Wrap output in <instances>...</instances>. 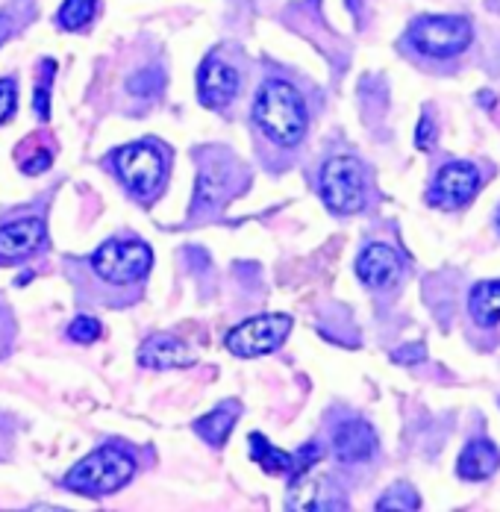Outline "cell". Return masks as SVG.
<instances>
[{"instance_id":"6da1fadb","label":"cell","mask_w":500,"mask_h":512,"mask_svg":"<svg viewBox=\"0 0 500 512\" xmlns=\"http://www.w3.org/2000/svg\"><path fill=\"white\" fill-rule=\"evenodd\" d=\"M253 118L277 145L286 148L298 145L306 133V103L298 89L286 80H268L259 89Z\"/></svg>"},{"instance_id":"7a4b0ae2","label":"cell","mask_w":500,"mask_h":512,"mask_svg":"<svg viewBox=\"0 0 500 512\" xmlns=\"http://www.w3.org/2000/svg\"><path fill=\"white\" fill-rule=\"evenodd\" d=\"M136 471L133 457L118 448H98L86 460H80L65 477V486L80 495H112L118 492Z\"/></svg>"},{"instance_id":"3957f363","label":"cell","mask_w":500,"mask_h":512,"mask_svg":"<svg viewBox=\"0 0 500 512\" xmlns=\"http://www.w3.org/2000/svg\"><path fill=\"white\" fill-rule=\"evenodd\" d=\"M321 198L339 215L365 206V171L353 156H333L321 168Z\"/></svg>"},{"instance_id":"277c9868","label":"cell","mask_w":500,"mask_h":512,"mask_svg":"<svg viewBox=\"0 0 500 512\" xmlns=\"http://www.w3.org/2000/svg\"><path fill=\"white\" fill-rule=\"evenodd\" d=\"M409 39L424 56L448 59L471 45V24L459 15H427L412 24Z\"/></svg>"},{"instance_id":"5b68a950","label":"cell","mask_w":500,"mask_h":512,"mask_svg":"<svg viewBox=\"0 0 500 512\" xmlns=\"http://www.w3.org/2000/svg\"><path fill=\"white\" fill-rule=\"evenodd\" d=\"M292 330V318L283 312H271V315H253L245 324H239L236 330H230L227 336V348L230 354L242 359L262 357L277 351L286 336Z\"/></svg>"},{"instance_id":"8992f818","label":"cell","mask_w":500,"mask_h":512,"mask_svg":"<svg viewBox=\"0 0 500 512\" xmlns=\"http://www.w3.org/2000/svg\"><path fill=\"white\" fill-rule=\"evenodd\" d=\"M92 265L103 280L109 283H136L142 280L153 265V254L145 242L139 239H130V242H106L100 245L95 256H92Z\"/></svg>"},{"instance_id":"52a82bcc","label":"cell","mask_w":500,"mask_h":512,"mask_svg":"<svg viewBox=\"0 0 500 512\" xmlns=\"http://www.w3.org/2000/svg\"><path fill=\"white\" fill-rule=\"evenodd\" d=\"M115 168L130 192L139 198H153L162 189L165 180V162L162 154L150 145H127L115 154Z\"/></svg>"},{"instance_id":"ba28073f","label":"cell","mask_w":500,"mask_h":512,"mask_svg":"<svg viewBox=\"0 0 500 512\" xmlns=\"http://www.w3.org/2000/svg\"><path fill=\"white\" fill-rule=\"evenodd\" d=\"M477 189H480V171L468 162H450L433 180L430 204L442 209H459L477 195Z\"/></svg>"},{"instance_id":"9c48e42d","label":"cell","mask_w":500,"mask_h":512,"mask_svg":"<svg viewBox=\"0 0 500 512\" xmlns=\"http://www.w3.org/2000/svg\"><path fill=\"white\" fill-rule=\"evenodd\" d=\"M45 245V224L39 218H18L0 227V262L27 259Z\"/></svg>"},{"instance_id":"30bf717a","label":"cell","mask_w":500,"mask_h":512,"mask_svg":"<svg viewBox=\"0 0 500 512\" xmlns=\"http://www.w3.org/2000/svg\"><path fill=\"white\" fill-rule=\"evenodd\" d=\"M198 89L200 103H203V106H227V103L239 95V74H236V68H230L224 59L209 56V59L200 65Z\"/></svg>"},{"instance_id":"8fae6325","label":"cell","mask_w":500,"mask_h":512,"mask_svg":"<svg viewBox=\"0 0 500 512\" xmlns=\"http://www.w3.org/2000/svg\"><path fill=\"white\" fill-rule=\"evenodd\" d=\"M356 274L371 289H386L400 277V256L389 245H368L356 259Z\"/></svg>"},{"instance_id":"7c38bea8","label":"cell","mask_w":500,"mask_h":512,"mask_svg":"<svg viewBox=\"0 0 500 512\" xmlns=\"http://www.w3.org/2000/svg\"><path fill=\"white\" fill-rule=\"evenodd\" d=\"M333 451L339 462H368L377 454V436L365 421H345L333 436Z\"/></svg>"},{"instance_id":"4fadbf2b","label":"cell","mask_w":500,"mask_h":512,"mask_svg":"<svg viewBox=\"0 0 500 512\" xmlns=\"http://www.w3.org/2000/svg\"><path fill=\"white\" fill-rule=\"evenodd\" d=\"M139 362L148 365V368H156V371H165V368H189L195 362V354L171 339V336H150L148 342L142 345L139 351Z\"/></svg>"},{"instance_id":"5bb4252c","label":"cell","mask_w":500,"mask_h":512,"mask_svg":"<svg viewBox=\"0 0 500 512\" xmlns=\"http://www.w3.org/2000/svg\"><path fill=\"white\" fill-rule=\"evenodd\" d=\"M498 468L500 454L489 439H474V442L462 451L459 465H456L459 477H465V480H486V477H492Z\"/></svg>"},{"instance_id":"9a60e30c","label":"cell","mask_w":500,"mask_h":512,"mask_svg":"<svg viewBox=\"0 0 500 512\" xmlns=\"http://www.w3.org/2000/svg\"><path fill=\"white\" fill-rule=\"evenodd\" d=\"M236 418H239V404L227 401L224 407H218L215 412H209V415L198 418V421H195V430H198L200 436H203L209 445L221 448V445L227 442V436L233 433Z\"/></svg>"},{"instance_id":"2e32d148","label":"cell","mask_w":500,"mask_h":512,"mask_svg":"<svg viewBox=\"0 0 500 512\" xmlns=\"http://www.w3.org/2000/svg\"><path fill=\"white\" fill-rule=\"evenodd\" d=\"M468 309L474 315V321L480 327H495L500 324V280H489V283H477L471 292Z\"/></svg>"},{"instance_id":"e0dca14e","label":"cell","mask_w":500,"mask_h":512,"mask_svg":"<svg viewBox=\"0 0 500 512\" xmlns=\"http://www.w3.org/2000/svg\"><path fill=\"white\" fill-rule=\"evenodd\" d=\"M250 448H253V460L259 462L268 474H283L295 465V457H289L286 451H277L268 445V439L262 436H250Z\"/></svg>"},{"instance_id":"ac0fdd59","label":"cell","mask_w":500,"mask_h":512,"mask_svg":"<svg viewBox=\"0 0 500 512\" xmlns=\"http://www.w3.org/2000/svg\"><path fill=\"white\" fill-rule=\"evenodd\" d=\"M98 0H65L59 9V24L65 30H83L95 18Z\"/></svg>"},{"instance_id":"d6986e66","label":"cell","mask_w":500,"mask_h":512,"mask_svg":"<svg viewBox=\"0 0 500 512\" xmlns=\"http://www.w3.org/2000/svg\"><path fill=\"white\" fill-rule=\"evenodd\" d=\"M421 504H418V495L412 492V486H406V483H398L395 489H389L383 498H380V504H377V510L386 512V510H418Z\"/></svg>"},{"instance_id":"ffe728a7","label":"cell","mask_w":500,"mask_h":512,"mask_svg":"<svg viewBox=\"0 0 500 512\" xmlns=\"http://www.w3.org/2000/svg\"><path fill=\"white\" fill-rule=\"evenodd\" d=\"M68 336H71L74 342H80V345H89V342H95L100 336V324L95 318H89V315H80V318H74V324L68 327Z\"/></svg>"},{"instance_id":"44dd1931","label":"cell","mask_w":500,"mask_h":512,"mask_svg":"<svg viewBox=\"0 0 500 512\" xmlns=\"http://www.w3.org/2000/svg\"><path fill=\"white\" fill-rule=\"evenodd\" d=\"M12 112H15V83L0 80V121L12 118Z\"/></svg>"},{"instance_id":"7402d4cb","label":"cell","mask_w":500,"mask_h":512,"mask_svg":"<svg viewBox=\"0 0 500 512\" xmlns=\"http://www.w3.org/2000/svg\"><path fill=\"white\" fill-rule=\"evenodd\" d=\"M48 165H50V151H39L33 159H27V162H24V171H27V174H39V171H45Z\"/></svg>"},{"instance_id":"603a6c76","label":"cell","mask_w":500,"mask_h":512,"mask_svg":"<svg viewBox=\"0 0 500 512\" xmlns=\"http://www.w3.org/2000/svg\"><path fill=\"white\" fill-rule=\"evenodd\" d=\"M430 133H433V127H430V118L424 115V118H421V130H418V148H421V151L430 148Z\"/></svg>"},{"instance_id":"cb8c5ba5","label":"cell","mask_w":500,"mask_h":512,"mask_svg":"<svg viewBox=\"0 0 500 512\" xmlns=\"http://www.w3.org/2000/svg\"><path fill=\"white\" fill-rule=\"evenodd\" d=\"M421 357H424V348H421V345H418V348H415V345H409V348H403V351L395 354V359H400V362H403V359H421Z\"/></svg>"},{"instance_id":"d4e9b609","label":"cell","mask_w":500,"mask_h":512,"mask_svg":"<svg viewBox=\"0 0 500 512\" xmlns=\"http://www.w3.org/2000/svg\"><path fill=\"white\" fill-rule=\"evenodd\" d=\"M3 39H6V21L0 18V42H3Z\"/></svg>"},{"instance_id":"484cf974","label":"cell","mask_w":500,"mask_h":512,"mask_svg":"<svg viewBox=\"0 0 500 512\" xmlns=\"http://www.w3.org/2000/svg\"><path fill=\"white\" fill-rule=\"evenodd\" d=\"M495 224H498V233H500V209H498V218H495Z\"/></svg>"}]
</instances>
